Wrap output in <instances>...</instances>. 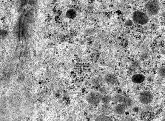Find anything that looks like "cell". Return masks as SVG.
<instances>
[{"label":"cell","mask_w":165,"mask_h":121,"mask_svg":"<svg viewBox=\"0 0 165 121\" xmlns=\"http://www.w3.org/2000/svg\"><path fill=\"white\" fill-rule=\"evenodd\" d=\"M132 19L135 23L139 24H145L149 21L148 16L139 11H135L133 13Z\"/></svg>","instance_id":"1"},{"label":"cell","mask_w":165,"mask_h":121,"mask_svg":"<svg viewBox=\"0 0 165 121\" xmlns=\"http://www.w3.org/2000/svg\"><path fill=\"white\" fill-rule=\"evenodd\" d=\"M147 12L152 15L158 14L159 12L160 7L158 3L156 1H150L147 2L145 5Z\"/></svg>","instance_id":"2"},{"label":"cell","mask_w":165,"mask_h":121,"mask_svg":"<svg viewBox=\"0 0 165 121\" xmlns=\"http://www.w3.org/2000/svg\"><path fill=\"white\" fill-rule=\"evenodd\" d=\"M103 96L98 92H92L89 94L86 98L88 102L91 104L97 105L101 101Z\"/></svg>","instance_id":"3"},{"label":"cell","mask_w":165,"mask_h":121,"mask_svg":"<svg viewBox=\"0 0 165 121\" xmlns=\"http://www.w3.org/2000/svg\"><path fill=\"white\" fill-rule=\"evenodd\" d=\"M113 100L115 102L125 105L128 108L130 107L133 103L132 100L130 98L121 95H115L113 98Z\"/></svg>","instance_id":"4"},{"label":"cell","mask_w":165,"mask_h":121,"mask_svg":"<svg viewBox=\"0 0 165 121\" xmlns=\"http://www.w3.org/2000/svg\"><path fill=\"white\" fill-rule=\"evenodd\" d=\"M139 99L140 103L143 104H149L153 101V96L149 92H144L139 95Z\"/></svg>","instance_id":"5"},{"label":"cell","mask_w":165,"mask_h":121,"mask_svg":"<svg viewBox=\"0 0 165 121\" xmlns=\"http://www.w3.org/2000/svg\"><path fill=\"white\" fill-rule=\"evenodd\" d=\"M105 81L109 85L114 86L117 83V78L113 74H108L105 76Z\"/></svg>","instance_id":"6"},{"label":"cell","mask_w":165,"mask_h":121,"mask_svg":"<svg viewBox=\"0 0 165 121\" xmlns=\"http://www.w3.org/2000/svg\"><path fill=\"white\" fill-rule=\"evenodd\" d=\"M145 77L142 74H135L132 76V82L134 83L140 84L145 80Z\"/></svg>","instance_id":"7"},{"label":"cell","mask_w":165,"mask_h":121,"mask_svg":"<svg viewBox=\"0 0 165 121\" xmlns=\"http://www.w3.org/2000/svg\"><path fill=\"white\" fill-rule=\"evenodd\" d=\"M128 108L125 105L121 103H119L115 106V112L118 114H122L125 112L127 108Z\"/></svg>","instance_id":"8"},{"label":"cell","mask_w":165,"mask_h":121,"mask_svg":"<svg viewBox=\"0 0 165 121\" xmlns=\"http://www.w3.org/2000/svg\"><path fill=\"white\" fill-rule=\"evenodd\" d=\"M76 12L73 9H70L67 11L66 13L67 16L69 18H74L76 16Z\"/></svg>","instance_id":"9"},{"label":"cell","mask_w":165,"mask_h":121,"mask_svg":"<svg viewBox=\"0 0 165 121\" xmlns=\"http://www.w3.org/2000/svg\"><path fill=\"white\" fill-rule=\"evenodd\" d=\"M95 121H112V120L110 117H107V116L101 115L97 117L95 119Z\"/></svg>","instance_id":"10"},{"label":"cell","mask_w":165,"mask_h":121,"mask_svg":"<svg viewBox=\"0 0 165 121\" xmlns=\"http://www.w3.org/2000/svg\"><path fill=\"white\" fill-rule=\"evenodd\" d=\"M111 97L109 95H105L102 98L101 101L104 104H107L111 101Z\"/></svg>","instance_id":"11"},{"label":"cell","mask_w":165,"mask_h":121,"mask_svg":"<svg viewBox=\"0 0 165 121\" xmlns=\"http://www.w3.org/2000/svg\"><path fill=\"white\" fill-rule=\"evenodd\" d=\"M158 73L161 77L165 78V66H161L158 70Z\"/></svg>","instance_id":"12"},{"label":"cell","mask_w":165,"mask_h":121,"mask_svg":"<svg viewBox=\"0 0 165 121\" xmlns=\"http://www.w3.org/2000/svg\"><path fill=\"white\" fill-rule=\"evenodd\" d=\"M132 22L130 20H128L126 22L125 25L126 26H130L132 25Z\"/></svg>","instance_id":"13"},{"label":"cell","mask_w":165,"mask_h":121,"mask_svg":"<svg viewBox=\"0 0 165 121\" xmlns=\"http://www.w3.org/2000/svg\"><path fill=\"white\" fill-rule=\"evenodd\" d=\"M163 16L165 17V12H164V13L163 14Z\"/></svg>","instance_id":"14"}]
</instances>
